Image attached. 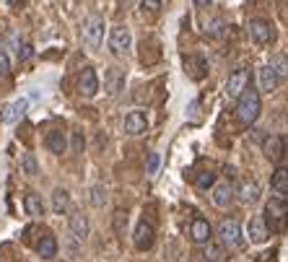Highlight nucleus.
Segmentation results:
<instances>
[{"label":"nucleus","mask_w":288,"mask_h":262,"mask_svg":"<svg viewBox=\"0 0 288 262\" xmlns=\"http://www.w3.org/2000/svg\"><path fill=\"white\" fill-rule=\"evenodd\" d=\"M260 109H262L260 91H254V88L247 86V91L236 101V119L241 122V125H254V119L260 117Z\"/></svg>","instance_id":"1"},{"label":"nucleus","mask_w":288,"mask_h":262,"mask_svg":"<svg viewBox=\"0 0 288 262\" xmlns=\"http://www.w3.org/2000/svg\"><path fill=\"white\" fill-rule=\"evenodd\" d=\"M265 223L270 231H283L288 223V203L283 197H270L265 205Z\"/></svg>","instance_id":"2"},{"label":"nucleus","mask_w":288,"mask_h":262,"mask_svg":"<svg viewBox=\"0 0 288 262\" xmlns=\"http://www.w3.org/2000/svg\"><path fill=\"white\" fill-rule=\"evenodd\" d=\"M218 239L223 246H229V249H239L241 244H244V236H241V223L236 218H223L221 226H218Z\"/></svg>","instance_id":"3"},{"label":"nucleus","mask_w":288,"mask_h":262,"mask_svg":"<svg viewBox=\"0 0 288 262\" xmlns=\"http://www.w3.org/2000/svg\"><path fill=\"white\" fill-rule=\"evenodd\" d=\"M247 32H249L252 42L260 44V47H265V44H270V42H275V29H272V24L265 21V19H252L249 26H247Z\"/></svg>","instance_id":"4"},{"label":"nucleus","mask_w":288,"mask_h":262,"mask_svg":"<svg viewBox=\"0 0 288 262\" xmlns=\"http://www.w3.org/2000/svg\"><path fill=\"white\" fill-rule=\"evenodd\" d=\"M109 52L112 55H127L130 50V44H132V34H130V29L127 26H114L112 32H109Z\"/></svg>","instance_id":"5"},{"label":"nucleus","mask_w":288,"mask_h":262,"mask_svg":"<svg viewBox=\"0 0 288 262\" xmlns=\"http://www.w3.org/2000/svg\"><path fill=\"white\" fill-rule=\"evenodd\" d=\"M104 39V19L101 16H88L83 21V42L88 44V47H99Z\"/></svg>","instance_id":"6"},{"label":"nucleus","mask_w":288,"mask_h":262,"mask_svg":"<svg viewBox=\"0 0 288 262\" xmlns=\"http://www.w3.org/2000/svg\"><path fill=\"white\" fill-rule=\"evenodd\" d=\"M154 241H156V228L151 226L146 218H143V221H138V226H135V234H132V244H135V249L146 252V249H151V246H154Z\"/></svg>","instance_id":"7"},{"label":"nucleus","mask_w":288,"mask_h":262,"mask_svg":"<svg viewBox=\"0 0 288 262\" xmlns=\"http://www.w3.org/2000/svg\"><path fill=\"white\" fill-rule=\"evenodd\" d=\"M78 91H81V96H86V99H94L99 94V75H96V70L91 65L83 68L81 75H78Z\"/></svg>","instance_id":"8"},{"label":"nucleus","mask_w":288,"mask_h":262,"mask_svg":"<svg viewBox=\"0 0 288 262\" xmlns=\"http://www.w3.org/2000/svg\"><path fill=\"white\" fill-rule=\"evenodd\" d=\"M247 86H249V73L244 68H239V70H234L229 75V81H226V94H229L231 99H239L247 91Z\"/></svg>","instance_id":"9"},{"label":"nucleus","mask_w":288,"mask_h":262,"mask_svg":"<svg viewBox=\"0 0 288 262\" xmlns=\"http://www.w3.org/2000/svg\"><path fill=\"white\" fill-rule=\"evenodd\" d=\"M185 70L192 81H203L205 75H208V63H205V57L203 55H187L185 57Z\"/></svg>","instance_id":"10"},{"label":"nucleus","mask_w":288,"mask_h":262,"mask_svg":"<svg viewBox=\"0 0 288 262\" xmlns=\"http://www.w3.org/2000/svg\"><path fill=\"white\" fill-rule=\"evenodd\" d=\"M148 130V117L143 109H132L127 117H125V133L127 135H143Z\"/></svg>","instance_id":"11"},{"label":"nucleus","mask_w":288,"mask_h":262,"mask_svg":"<svg viewBox=\"0 0 288 262\" xmlns=\"http://www.w3.org/2000/svg\"><path fill=\"white\" fill-rule=\"evenodd\" d=\"M70 234H73V239H78V241H83L86 236H88V231H91V226H88V218L83 215V210H73L70 213Z\"/></svg>","instance_id":"12"},{"label":"nucleus","mask_w":288,"mask_h":262,"mask_svg":"<svg viewBox=\"0 0 288 262\" xmlns=\"http://www.w3.org/2000/svg\"><path fill=\"white\" fill-rule=\"evenodd\" d=\"M210 200H213L216 208H229L231 200H234V187L229 182H218L213 184V195H210Z\"/></svg>","instance_id":"13"},{"label":"nucleus","mask_w":288,"mask_h":262,"mask_svg":"<svg viewBox=\"0 0 288 262\" xmlns=\"http://www.w3.org/2000/svg\"><path fill=\"white\" fill-rule=\"evenodd\" d=\"M270 239V228L265 223V215H254L249 221V241L254 244H265Z\"/></svg>","instance_id":"14"},{"label":"nucleus","mask_w":288,"mask_h":262,"mask_svg":"<svg viewBox=\"0 0 288 262\" xmlns=\"http://www.w3.org/2000/svg\"><path fill=\"white\" fill-rule=\"evenodd\" d=\"M190 236H192L195 244H208L210 236H213V228H210V223L205 218H195L190 223Z\"/></svg>","instance_id":"15"},{"label":"nucleus","mask_w":288,"mask_h":262,"mask_svg":"<svg viewBox=\"0 0 288 262\" xmlns=\"http://www.w3.org/2000/svg\"><path fill=\"white\" fill-rule=\"evenodd\" d=\"M44 146H47V151L50 153H65L68 151V138H65V133L63 130H50L47 135H44Z\"/></svg>","instance_id":"16"},{"label":"nucleus","mask_w":288,"mask_h":262,"mask_svg":"<svg viewBox=\"0 0 288 262\" xmlns=\"http://www.w3.org/2000/svg\"><path fill=\"white\" fill-rule=\"evenodd\" d=\"M272 192H275L278 197L288 200V169L285 166H278L275 172H272Z\"/></svg>","instance_id":"17"},{"label":"nucleus","mask_w":288,"mask_h":262,"mask_svg":"<svg viewBox=\"0 0 288 262\" xmlns=\"http://www.w3.org/2000/svg\"><path fill=\"white\" fill-rule=\"evenodd\" d=\"M239 200L247 203V205L257 203V200H260V184H257L254 179H244L239 184Z\"/></svg>","instance_id":"18"},{"label":"nucleus","mask_w":288,"mask_h":262,"mask_svg":"<svg viewBox=\"0 0 288 262\" xmlns=\"http://www.w3.org/2000/svg\"><path fill=\"white\" fill-rule=\"evenodd\" d=\"M26 109H29V99H16L8 109H6V114H3V122L6 125H13V122H19L24 114H26Z\"/></svg>","instance_id":"19"},{"label":"nucleus","mask_w":288,"mask_h":262,"mask_svg":"<svg viewBox=\"0 0 288 262\" xmlns=\"http://www.w3.org/2000/svg\"><path fill=\"white\" fill-rule=\"evenodd\" d=\"M278 86H280V81H278V75L272 73V68H270V65H262V68H260V91L272 94Z\"/></svg>","instance_id":"20"},{"label":"nucleus","mask_w":288,"mask_h":262,"mask_svg":"<svg viewBox=\"0 0 288 262\" xmlns=\"http://www.w3.org/2000/svg\"><path fill=\"white\" fill-rule=\"evenodd\" d=\"M283 153H285V141H283V138L280 135L267 138V141H265V156L272 159V161H278Z\"/></svg>","instance_id":"21"},{"label":"nucleus","mask_w":288,"mask_h":262,"mask_svg":"<svg viewBox=\"0 0 288 262\" xmlns=\"http://www.w3.org/2000/svg\"><path fill=\"white\" fill-rule=\"evenodd\" d=\"M37 252H39L42 259H52V257L57 254V239H55L52 234H44V236L37 241Z\"/></svg>","instance_id":"22"},{"label":"nucleus","mask_w":288,"mask_h":262,"mask_svg":"<svg viewBox=\"0 0 288 262\" xmlns=\"http://www.w3.org/2000/svg\"><path fill=\"white\" fill-rule=\"evenodd\" d=\"M24 208H26V213L32 215V218H39V215H44V200H42V195L29 192V195L24 197Z\"/></svg>","instance_id":"23"},{"label":"nucleus","mask_w":288,"mask_h":262,"mask_svg":"<svg viewBox=\"0 0 288 262\" xmlns=\"http://www.w3.org/2000/svg\"><path fill=\"white\" fill-rule=\"evenodd\" d=\"M270 68H272V73L278 75L280 83L288 81V57H285L283 52H275V55L270 57Z\"/></svg>","instance_id":"24"},{"label":"nucleus","mask_w":288,"mask_h":262,"mask_svg":"<svg viewBox=\"0 0 288 262\" xmlns=\"http://www.w3.org/2000/svg\"><path fill=\"white\" fill-rule=\"evenodd\" d=\"M68 205H70V195H68V190L57 187V190L52 192V210H55L57 215H63V213L68 210Z\"/></svg>","instance_id":"25"},{"label":"nucleus","mask_w":288,"mask_h":262,"mask_svg":"<svg viewBox=\"0 0 288 262\" xmlns=\"http://www.w3.org/2000/svg\"><path fill=\"white\" fill-rule=\"evenodd\" d=\"M91 203H94L96 208L107 205V203H109V192H107V187H101V184H94V187H91Z\"/></svg>","instance_id":"26"},{"label":"nucleus","mask_w":288,"mask_h":262,"mask_svg":"<svg viewBox=\"0 0 288 262\" xmlns=\"http://www.w3.org/2000/svg\"><path fill=\"white\" fill-rule=\"evenodd\" d=\"M21 166H24V174H29V177L39 174V164H37L34 153H24V156H21Z\"/></svg>","instance_id":"27"},{"label":"nucleus","mask_w":288,"mask_h":262,"mask_svg":"<svg viewBox=\"0 0 288 262\" xmlns=\"http://www.w3.org/2000/svg\"><path fill=\"white\" fill-rule=\"evenodd\" d=\"M107 78H109V83H107V88H109V94L114 96V94H117V91H119V86H122V81H125V78H122V73H119L117 68H112V70L107 73Z\"/></svg>","instance_id":"28"},{"label":"nucleus","mask_w":288,"mask_h":262,"mask_svg":"<svg viewBox=\"0 0 288 262\" xmlns=\"http://www.w3.org/2000/svg\"><path fill=\"white\" fill-rule=\"evenodd\" d=\"M203 254H205V259H208V262H221V257H223V249H221L218 244H210V241H208V244H205V252H203Z\"/></svg>","instance_id":"29"},{"label":"nucleus","mask_w":288,"mask_h":262,"mask_svg":"<svg viewBox=\"0 0 288 262\" xmlns=\"http://www.w3.org/2000/svg\"><path fill=\"white\" fill-rule=\"evenodd\" d=\"M195 184H198V190H210L216 184V174H210V172H203L198 174V179H195Z\"/></svg>","instance_id":"30"},{"label":"nucleus","mask_w":288,"mask_h":262,"mask_svg":"<svg viewBox=\"0 0 288 262\" xmlns=\"http://www.w3.org/2000/svg\"><path fill=\"white\" fill-rule=\"evenodd\" d=\"M159 166H161V156L154 151V153H148V161H146V174H151L154 177L156 172H159Z\"/></svg>","instance_id":"31"},{"label":"nucleus","mask_w":288,"mask_h":262,"mask_svg":"<svg viewBox=\"0 0 288 262\" xmlns=\"http://www.w3.org/2000/svg\"><path fill=\"white\" fill-rule=\"evenodd\" d=\"M205 34H208V37H213V39H216V37H221V34H223V21L213 19V21L208 24V29H205Z\"/></svg>","instance_id":"32"},{"label":"nucleus","mask_w":288,"mask_h":262,"mask_svg":"<svg viewBox=\"0 0 288 262\" xmlns=\"http://www.w3.org/2000/svg\"><path fill=\"white\" fill-rule=\"evenodd\" d=\"M140 8H143V11H148V13H159L161 0H140Z\"/></svg>","instance_id":"33"},{"label":"nucleus","mask_w":288,"mask_h":262,"mask_svg":"<svg viewBox=\"0 0 288 262\" xmlns=\"http://www.w3.org/2000/svg\"><path fill=\"white\" fill-rule=\"evenodd\" d=\"M11 70V63H8V55L3 52V50H0V75H6Z\"/></svg>","instance_id":"34"},{"label":"nucleus","mask_w":288,"mask_h":262,"mask_svg":"<svg viewBox=\"0 0 288 262\" xmlns=\"http://www.w3.org/2000/svg\"><path fill=\"white\" fill-rule=\"evenodd\" d=\"M73 151H75V153H83V135H81V133L73 135Z\"/></svg>","instance_id":"35"},{"label":"nucleus","mask_w":288,"mask_h":262,"mask_svg":"<svg viewBox=\"0 0 288 262\" xmlns=\"http://www.w3.org/2000/svg\"><path fill=\"white\" fill-rule=\"evenodd\" d=\"M32 57V44H19V60H29Z\"/></svg>","instance_id":"36"},{"label":"nucleus","mask_w":288,"mask_h":262,"mask_svg":"<svg viewBox=\"0 0 288 262\" xmlns=\"http://www.w3.org/2000/svg\"><path fill=\"white\" fill-rule=\"evenodd\" d=\"M192 3L198 6V8H208V6H210V0H192Z\"/></svg>","instance_id":"37"},{"label":"nucleus","mask_w":288,"mask_h":262,"mask_svg":"<svg viewBox=\"0 0 288 262\" xmlns=\"http://www.w3.org/2000/svg\"><path fill=\"white\" fill-rule=\"evenodd\" d=\"M11 3H19V0H11Z\"/></svg>","instance_id":"38"}]
</instances>
